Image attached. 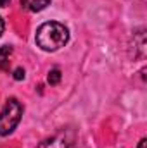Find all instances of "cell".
Returning <instances> with one entry per match:
<instances>
[{
	"label": "cell",
	"instance_id": "obj_1",
	"mask_svg": "<svg viewBox=\"0 0 147 148\" xmlns=\"http://www.w3.org/2000/svg\"><path fill=\"white\" fill-rule=\"evenodd\" d=\"M69 40V29L55 21L43 23L37 29L35 41L43 52H55L61 47H64Z\"/></svg>",
	"mask_w": 147,
	"mask_h": 148
},
{
	"label": "cell",
	"instance_id": "obj_2",
	"mask_svg": "<svg viewBox=\"0 0 147 148\" xmlns=\"http://www.w3.org/2000/svg\"><path fill=\"white\" fill-rule=\"evenodd\" d=\"M23 117V105L17 98H9L3 110L0 112V136L10 134Z\"/></svg>",
	"mask_w": 147,
	"mask_h": 148
},
{
	"label": "cell",
	"instance_id": "obj_3",
	"mask_svg": "<svg viewBox=\"0 0 147 148\" xmlns=\"http://www.w3.org/2000/svg\"><path fill=\"white\" fill-rule=\"evenodd\" d=\"M76 141V133L74 129H62L52 138L43 140L37 148H73Z\"/></svg>",
	"mask_w": 147,
	"mask_h": 148
},
{
	"label": "cell",
	"instance_id": "obj_4",
	"mask_svg": "<svg viewBox=\"0 0 147 148\" xmlns=\"http://www.w3.org/2000/svg\"><path fill=\"white\" fill-rule=\"evenodd\" d=\"M50 2H52V0H21V5H23L26 10H30V12H40V10H43Z\"/></svg>",
	"mask_w": 147,
	"mask_h": 148
},
{
	"label": "cell",
	"instance_id": "obj_5",
	"mask_svg": "<svg viewBox=\"0 0 147 148\" xmlns=\"http://www.w3.org/2000/svg\"><path fill=\"white\" fill-rule=\"evenodd\" d=\"M10 53H12V47L5 45V47L0 48V71H3V73H7L9 67H10V60H9Z\"/></svg>",
	"mask_w": 147,
	"mask_h": 148
},
{
	"label": "cell",
	"instance_id": "obj_6",
	"mask_svg": "<svg viewBox=\"0 0 147 148\" xmlns=\"http://www.w3.org/2000/svg\"><path fill=\"white\" fill-rule=\"evenodd\" d=\"M61 77H62V74H61V71H59V69H52V71L49 73V77H47V81H49L52 86H55V84H59Z\"/></svg>",
	"mask_w": 147,
	"mask_h": 148
},
{
	"label": "cell",
	"instance_id": "obj_7",
	"mask_svg": "<svg viewBox=\"0 0 147 148\" xmlns=\"http://www.w3.org/2000/svg\"><path fill=\"white\" fill-rule=\"evenodd\" d=\"M14 79H16V81L24 79V69H23V67H17V69L14 71Z\"/></svg>",
	"mask_w": 147,
	"mask_h": 148
},
{
	"label": "cell",
	"instance_id": "obj_8",
	"mask_svg": "<svg viewBox=\"0 0 147 148\" xmlns=\"http://www.w3.org/2000/svg\"><path fill=\"white\" fill-rule=\"evenodd\" d=\"M3 29H5V24H3V19L0 17V36H2V33H3Z\"/></svg>",
	"mask_w": 147,
	"mask_h": 148
},
{
	"label": "cell",
	"instance_id": "obj_9",
	"mask_svg": "<svg viewBox=\"0 0 147 148\" xmlns=\"http://www.w3.org/2000/svg\"><path fill=\"white\" fill-rule=\"evenodd\" d=\"M146 143H147V140H146V138H142V140H140V143H139V148H146Z\"/></svg>",
	"mask_w": 147,
	"mask_h": 148
},
{
	"label": "cell",
	"instance_id": "obj_10",
	"mask_svg": "<svg viewBox=\"0 0 147 148\" xmlns=\"http://www.w3.org/2000/svg\"><path fill=\"white\" fill-rule=\"evenodd\" d=\"M10 0H0V7H7Z\"/></svg>",
	"mask_w": 147,
	"mask_h": 148
}]
</instances>
